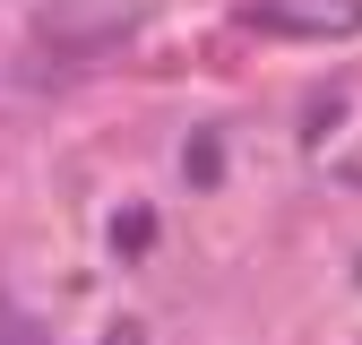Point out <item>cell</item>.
I'll return each instance as SVG.
<instances>
[{
    "label": "cell",
    "instance_id": "cell-1",
    "mask_svg": "<svg viewBox=\"0 0 362 345\" xmlns=\"http://www.w3.org/2000/svg\"><path fill=\"white\" fill-rule=\"evenodd\" d=\"M242 26L293 35V43H328V35H362V0H250Z\"/></svg>",
    "mask_w": 362,
    "mask_h": 345
}]
</instances>
